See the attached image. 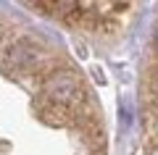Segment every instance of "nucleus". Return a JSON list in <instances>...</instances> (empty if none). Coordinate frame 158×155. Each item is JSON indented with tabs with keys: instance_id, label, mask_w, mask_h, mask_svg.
<instances>
[{
	"instance_id": "4",
	"label": "nucleus",
	"mask_w": 158,
	"mask_h": 155,
	"mask_svg": "<svg viewBox=\"0 0 158 155\" xmlns=\"http://www.w3.org/2000/svg\"><path fill=\"white\" fill-rule=\"evenodd\" d=\"M153 84H156V89H158V68H156V74H153Z\"/></svg>"
},
{
	"instance_id": "6",
	"label": "nucleus",
	"mask_w": 158,
	"mask_h": 155,
	"mask_svg": "<svg viewBox=\"0 0 158 155\" xmlns=\"http://www.w3.org/2000/svg\"><path fill=\"white\" fill-rule=\"evenodd\" d=\"M156 53H158V34H156Z\"/></svg>"
},
{
	"instance_id": "3",
	"label": "nucleus",
	"mask_w": 158,
	"mask_h": 155,
	"mask_svg": "<svg viewBox=\"0 0 158 155\" xmlns=\"http://www.w3.org/2000/svg\"><path fill=\"white\" fill-rule=\"evenodd\" d=\"M32 3L53 16H71L77 11V0H32Z\"/></svg>"
},
{
	"instance_id": "1",
	"label": "nucleus",
	"mask_w": 158,
	"mask_h": 155,
	"mask_svg": "<svg viewBox=\"0 0 158 155\" xmlns=\"http://www.w3.org/2000/svg\"><path fill=\"white\" fill-rule=\"evenodd\" d=\"M42 97L50 105H61V108L74 111L85 100V87H82V82H79V76L74 71L58 68V71H53L45 79V84H42Z\"/></svg>"
},
{
	"instance_id": "2",
	"label": "nucleus",
	"mask_w": 158,
	"mask_h": 155,
	"mask_svg": "<svg viewBox=\"0 0 158 155\" xmlns=\"http://www.w3.org/2000/svg\"><path fill=\"white\" fill-rule=\"evenodd\" d=\"M45 61H48L45 47L37 45L34 39H16L6 50V66L16 74H37L42 71Z\"/></svg>"
},
{
	"instance_id": "5",
	"label": "nucleus",
	"mask_w": 158,
	"mask_h": 155,
	"mask_svg": "<svg viewBox=\"0 0 158 155\" xmlns=\"http://www.w3.org/2000/svg\"><path fill=\"white\" fill-rule=\"evenodd\" d=\"M3 34H6V29H3V24H0V42H3Z\"/></svg>"
}]
</instances>
